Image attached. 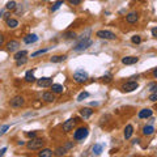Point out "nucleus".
<instances>
[{
    "instance_id": "nucleus-1",
    "label": "nucleus",
    "mask_w": 157,
    "mask_h": 157,
    "mask_svg": "<svg viewBox=\"0 0 157 157\" xmlns=\"http://www.w3.org/2000/svg\"><path fill=\"white\" fill-rule=\"evenodd\" d=\"M43 145H45V140L38 139V137H33V139H30V141L26 143L29 151H39L41 148H43Z\"/></svg>"
},
{
    "instance_id": "nucleus-2",
    "label": "nucleus",
    "mask_w": 157,
    "mask_h": 157,
    "mask_svg": "<svg viewBox=\"0 0 157 157\" xmlns=\"http://www.w3.org/2000/svg\"><path fill=\"white\" fill-rule=\"evenodd\" d=\"M93 45V41L90 38H82V39H80L77 43H76V46L73 47V50L75 51H84V50H86L88 47H90Z\"/></svg>"
},
{
    "instance_id": "nucleus-3",
    "label": "nucleus",
    "mask_w": 157,
    "mask_h": 157,
    "mask_svg": "<svg viewBox=\"0 0 157 157\" xmlns=\"http://www.w3.org/2000/svg\"><path fill=\"white\" fill-rule=\"evenodd\" d=\"M88 135H89V130H88L86 127H80V128H77L73 132V139L77 141H81V140L86 139Z\"/></svg>"
},
{
    "instance_id": "nucleus-4",
    "label": "nucleus",
    "mask_w": 157,
    "mask_h": 157,
    "mask_svg": "<svg viewBox=\"0 0 157 157\" xmlns=\"http://www.w3.org/2000/svg\"><path fill=\"white\" fill-rule=\"evenodd\" d=\"M73 80L77 84H82L88 80V73L84 71V70H77L75 73H73Z\"/></svg>"
},
{
    "instance_id": "nucleus-5",
    "label": "nucleus",
    "mask_w": 157,
    "mask_h": 157,
    "mask_svg": "<svg viewBox=\"0 0 157 157\" xmlns=\"http://www.w3.org/2000/svg\"><path fill=\"white\" fill-rule=\"evenodd\" d=\"M9 105H11V107H13V109H20L21 106L25 105V98H24L22 96H16L11 100Z\"/></svg>"
},
{
    "instance_id": "nucleus-6",
    "label": "nucleus",
    "mask_w": 157,
    "mask_h": 157,
    "mask_svg": "<svg viewBox=\"0 0 157 157\" xmlns=\"http://www.w3.org/2000/svg\"><path fill=\"white\" fill-rule=\"evenodd\" d=\"M96 36L98 37V38H101V39H115L117 38V36L113 32H110V30H98L97 33H96Z\"/></svg>"
},
{
    "instance_id": "nucleus-7",
    "label": "nucleus",
    "mask_w": 157,
    "mask_h": 157,
    "mask_svg": "<svg viewBox=\"0 0 157 157\" xmlns=\"http://www.w3.org/2000/svg\"><path fill=\"white\" fill-rule=\"evenodd\" d=\"M76 122H78L77 118H71V119L66 121L64 123H63V126H62L63 131H66V132H70V131H72V130H73V127L76 126Z\"/></svg>"
},
{
    "instance_id": "nucleus-8",
    "label": "nucleus",
    "mask_w": 157,
    "mask_h": 157,
    "mask_svg": "<svg viewBox=\"0 0 157 157\" xmlns=\"http://www.w3.org/2000/svg\"><path fill=\"white\" fill-rule=\"evenodd\" d=\"M137 88H139V84H137L136 81H127L126 84H123V86H122V90H123L124 93H130V92H134L136 90Z\"/></svg>"
},
{
    "instance_id": "nucleus-9",
    "label": "nucleus",
    "mask_w": 157,
    "mask_h": 157,
    "mask_svg": "<svg viewBox=\"0 0 157 157\" xmlns=\"http://www.w3.org/2000/svg\"><path fill=\"white\" fill-rule=\"evenodd\" d=\"M37 84L38 86H42V88H48L52 85V78L50 77H42V78H38L37 80Z\"/></svg>"
},
{
    "instance_id": "nucleus-10",
    "label": "nucleus",
    "mask_w": 157,
    "mask_h": 157,
    "mask_svg": "<svg viewBox=\"0 0 157 157\" xmlns=\"http://www.w3.org/2000/svg\"><path fill=\"white\" fill-rule=\"evenodd\" d=\"M137 115H139L140 119H147V118H151L152 115H153V110H152V109H148V107H147V109L140 110Z\"/></svg>"
},
{
    "instance_id": "nucleus-11",
    "label": "nucleus",
    "mask_w": 157,
    "mask_h": 157,
    "mask_svg": "<svg viewBox=\"0 0 157 157\" xmlns=\"http://www.w3.org/2000/svg\"><path fill=\"white\" fill-rule=\"evenodd\" d=\"M137 20H139V14H137V12H135V11L130 12V13L126 16V21L128 22V24H135Z\"/></svg>"
},
{
    "instance_id": "nucleus-12",
    "label": "nucleus",
    "mask_w": 157,
    "mask_h": 157,
    "mask_svg": "<svg viewBox=\"0 0 157 157\" xmlns=\"http://www.w3.org/2000/svg\"><path fill=\"white\" fill-rule=\"evenodd\" d=\"M18 48H20V42L18 41H9L7 43V50L8 51L13 52V51H17Z\"/></svg>"
},
{
    "instance_id": "nucleus-13",
    "label": "nucleus",
    "mask_w": 157,
    "mask_h": 157,
    "mask_svg": "<svg viewBox=\"0 0 157 157\" xmlns=\"http://www.w3.org/2000/svg\"><path fill=\"white\" fill-rule=\"evenodd\" d=\"M137 60H139V58H136V56H124V58H122V63L126 64V66L135 64V63H137Z\"/></svg>"
},
{
    "instance_id": "nucleus-14",
    "label": "nucleus",
    "mask_w": 157,
    "mask_h": 157,
    "mask_svg": "<svg viewBox=\"0 0 157 157\" xmlns=\"http://www.w3.org/2000/svg\"><path fill=\"white\" fill-rule=\"evenodd\" d=\"M42 100L46 101V102H54V101H55V93H52V92H45L42 94Z\"/></svg>"
},
{
    "instance_id": "nucleus-15",
    "label": "nucleus",
    "mask_w": 157,
    "mask_h": 157,
    "mask_svg": "<svg viewBox=\"0 0 157 157\" xmlns=\"http://www.w3.org/2000/svg\"><path fill=\"white\" fill-rule=\"evenodd\" d=\"M38 41V36L37 34H29V36L24 37V42L26 43V45H30V43H34Z\"/></svg>"
},
{
    "instance_id": "nucleus-16",
    "label": "nucleus",
    "mask_w": 157,
    "mask_h": 157,
    "mask_svg": "<svg viewBox=\"0 0 157 157\" xmlns=\"http://www.w3.org/2000/svg\"><path fill=\"white\" fill-rule=\"evenodd\" d=\"M92 114H93V110L90 109V107H82V109H80V115L84 118V119L92 117Z\"/></svg>"
},
{
    "instance_id": "nucleus-17",
    "label": "nucleus",
    "mask_w": 157,
    "mask_h": 157,
    "mask_svg": "<svg viewBox=\"0 0 157 157\" xmlns=\"http://www.w3.org/2000/svg\"><path fill=\"white\" fill-rule=\"evenodd\" d=\"M132 134H134V126H132V124H127L124 127V139L128 140L130 137L132 136Z\"/></svg>"
},
{
    "instance_id": "nucleus-18",
    "label": "nucleus",
    "mask_w": 157,
    "mask_h": 157,
    "mask_svg": "<svg viewBox=\"0 0 157 157\" xmlns=\"http://www.w3.org/2000/svg\"><path fill=\"white\" fill-rule=\"evenodd\" d=\"M50 88H51V92H52V93H55V94L63 93V90H64L63 85H60V84H54V82H52V85H51Z\"/></svg>"
},
{
    "instance_id": "nucleus-19",
    "label": "nucleus",
    "mask_w": 157,
    "mask_h": 157,
    "mask_svg": "<svg viewBox=\"0 0 157 157\" xmlns=\"http://www.w3.org/2000/svg\"><path fill=\"white\" fill-rule=\"evenodd\" d=\"M52 155H54V152L51 149H48V148H45V149L41 148V152L38 153L39 157H51Z\"/></svg>"
},
{
    "instance_id": "nucleus-20",
    "label": "nucleus",
    "mask_w": 157,
    "mask_h": 157,
    "mask_svg": "<svg viewBox=\"0 0 157 157\" xmlns=\"http://www.w3.org/2000/svg\"><path fill=\"white\" fill-rule=\"evenodd\" d=\"M6 21H7V26L11 28V29H14V28L18 26V21H17V20H14V18L9 17L8 20H6Z\"/></svg>"
},
{
    "instance_id": "nucleus-21",
    "label": "nucleus",
    "mask_w": 157,
    "mask_h": 157,
    "mask_svg": "<svg viewBox=\"0 0 157 157\" xmlns=\"http://www.w3.org/2000/svg\"><path fill=\"white\" fill-rule=\"evenodd\" d=\"M67 59V55H55L50 59L51 63H60V62H64Z\"/></svg>"
},
{
    "instance_id": "nucleus-22",
    "label": "nucleus",
    "mask_w": 157,
    "mask_h": 157,
    "mask_svg": "<svg viewBox=\"0 0 157 157\" xmlns=\"http://www.w3.org/2000/svg\"><path fill=\"white\" fill-rule=\"evenodd\" d=\"M102 149H104V145H102V144H94V145H93V148H92L93 153L97 155V156L102 153Z\"/></svg>"
},
{
    "instance_id": "nucleus-23",
    "label": "nucleus",
    "mask_w": 157,
    "mask_h": 157,
    "mask_svg": "<svg viewBox=\"0 0 157 157\" xmlns=\"http://www.w3.org/2000/svg\"><path fill=\"white\" fill-rule=\"evenodd\" d=\"M25 81L28 82H33L36 81V76H34V71H28L25 75Z\"/></svg>"
},
{
    "instance_id": "nucleus-24",
    "label": "nucleus",
    "mask_w": 157,
    "mask_h": 157,
    "mask_svg": "<svg viewBox=\"0 0 157 157\" xmlns=\"http://www.w3.org/2000/svg\"><path fill=\"white\" fill-rule=\"evenodd\" d=\"M155 132V127L152 126V124H148V126H145L144 128H143V134L147 136V135H152Z\"/></svg>"
},
{
    "instance_id": "nucleus-25",
    "label": "nucleus",
    "mask_w": 157,
    "mask_h": 157,
    "mask_svg": "<svg viewBox=\"0 0 157 157\" xmlns=\"http://www.w3.org/2000/svg\"><path fill=\"white\" fill-rule=\"evenodd\" d=\"M66 153H67V149L64 148V147H58V148L55 149V152H54L55 156H64Z\"/></svg>"
},
{
    "instance_id": "nucleus-26",
    "label": "nucleus",
    "mask_w": 157,
    "mask_h": 157,
    "mask_svg": "<svg viewBox=\"0 0 157 157\" xmlns=\"http://www.w3.org/2000/svg\"><path fill=\"white\" fill-rule=\"evenodd\" d=\"M28 55V51L26 50H21V51H17L16 54H14V60H17V59H21L24 56Z\"/></svg>"
},
{
    "instance_id": "nucleus-27",
    "label": "nucleus",
    "mask_w": 157,
    "mask_h": 157,
    "mask_svg": "<svg viewBox=\"0 0 157 157\" xmlns=\"http://www.w3.org/2000/svg\"><path fill=\"white\" fill-rule=\"evenodd\" d=\"M48 50H50V47H46V48H42V50H38V51H36V52L32 54V58H36V56H38V55H42V54L47 52Z\"/></svg>"
},
{
    "instance_id": "nucleus-28",
    "label": "nucleus",
    "mask_w": 157,
    "mask_h": 157,
    "mask_svg": "<svg viewBox=\"0 0 157 157\" xmlns=\"http://www.w3.org/2000/svg\"><path fill=\"white\" fill-rule=\"evenodd\" d=\"M62 6H63V0H58V2H56V3H54V6L51 7V11H52V12H55V11H58V9L60 8Z\"/></svg>"
},
{
    "instance_id": "nucleus-29",
    "label": "nucleus",
    "mask_w": 157,
    "mask_h": 157,
    "mask_svg": "<svg viewBox=\"0 0 157 157\" xmlns=\"http://www.w3.org/2000/svg\"><path fill=\"white\" fill-rule=\"evenodd\" d=\"M16 8H17L16 2H13V0H11V2H8V3H7V9H9V11H14Z\"/></svg>"
},
{
    "instance_id": "nucleus-30",
    "label": "nucleus",
    "mask_w": 157,
    "mask_h": 157,
    "mask_svg": "<svg viewBox=\"0 0 157 157\" xmlns=\"http://www.w3.org/2000/svg\"><path fill=\"white\" fill-rule=\"evenodd\" d=\"M63 38L66 39H72V38H76V33L75 32H67L63 34Z\"/></svg>"
},
{
    "instance_id": "nucleus-31",
    "label": "nucleus",
    "mask_w": 157,
    "mask_h": 157,
    "mask_svg": "<svg viewBox=\"0 0 157 157\" xmlns=\"http://www.w3.org/2000/svg\"><path fill=\"white\" fill-rule=\"evenodd\" d=\"M86 97H89V93L88 92H81L80 94L77 96V101H84Z\"/></svg>"
},
{
    "instance_id": "nucleus-32",
    "label": "nucleus",
    "mask_w": 157,
    "mask_h": 157,
    "mask_svg": "<svg viewBox=\"0 0 157 157\" xmlns=\"http://www.w3.org/2000/svg\"><path fill=\"white\" fill-rule=\"evenodd\" d=\"M26 62H28V58H26V56H24V58H21V59H17V60H16V64L20 67V66L25 64Z\"/></svg>"
},
{
    "instance_id": "nucleus-33",
    "label": "nucleus",
    "mask_w": 157,
    "mask_h": 157,
    "mask_svg": "<svg viewBox=\"0 0 157 157\" xmlns=\"http://www.w3.org/2000/svg\"><path fill=\"white\" fill-rule=\"evenodd\" d=\"M131 41H132V43H136V45H137V43L141 42V38H140V36H134L131 38Z\"/></svg>"
},
{
    "instance_id": "nucleus-34",
    "label": "nucleus",
    "mask_w": 157,
    "mask_h": 157,
    "mask_svg": "<svg viewBox=\"0 0 157 157\" xmlns=\"http://www.w3.org/2000/svg\"><path fill=\"white\" fill-rule=\"evenodd\" d=\"M149 101H152V102L157 101V92H152V94L149 96Z\"/></svg>"
},
{
    "instance_id": "nucleus-35",
    "label": "nucleus",
    "mask_w": 157,
    "mask_h": 157,
    "mask_svg": "<svg viewBox=\"0 0 157 157\" xmlns=\"http://www.w3.org/2000/svg\"><path fill=\"white\" fill-rule=\"evenodd\" d=\"M9 128V124H4L2 128H0V135H3V134H6L7 132V130Z\"/></svg>"
},
{
    "instance_id": "nucleus-36",
    "label": "nucleus",
    "mask_w": 157,
    "mask_h": 157,
    "mask_svg": "<svg viewBox=\"0 0 157 157\" xmlns=\"http://www.w3.org/2000/svg\"><path fill=\"white\" fill-rule=\"evenodd\" d=\"M68 2H70L71 6H78V4H81L82 0H68Z\"/></svg>"
},
{
    "instance_id": "nucleus-37",
    "label": "nucleus",
    "mask_w": 157,
    "mask_h": 157,
    "mask_svg": "<svg viewBox=\"0 0 157 157\" xmlns=\"http://www.w3.org/2000/svg\"><path fill=\"white\" fill-rule=\"evenodd\" d=\"M73 147V141H68V143H66V145H64V148L68 151V149H71Z\"/></svg>"
},
{
    "instance_id": "nucleus-38",
    "label": "nucleus",
    "mask_w": 157,
    "mask_h": 157,
    "mask_svg": "<svg viewBox=\"0 0 157 157\" xmlns=\"http://www.w3.org/2000/svg\"><path fill=\"white\" fill-rule=\"evenodd\" d=\"M149 90L151 92H157V84H151L149 85Z\"/></svg>"
},
{
    "instance_id": "nucleus-39",
    "label": "nucleus",
    "mask_w": 157,
    "mask_h": 157,
    "mask_svg": "<svg viewBox=\"0 0 157 157\" xmlns=\"http://www.w3.org/2000/svg\"><path fill=\"white\" fill-rule=\"evenodd\" d=\"M26 135L30 137V139H33V137H36V136H37V132H36V131H33V132H26Z\"/></svg>"
},
{
    "instance_id": "nucleus-40",
    "label": "nucleus",
    "mask_w": 157,
    "mask_h": 157,
    "mask_svg": "<svg viewBox=\"0 0 157 157\" xmlns=\"http://www.w3.org/2000/svg\"><path fill=\"white\" fill-rule=\"evenodd\" d=\"M151 33H152V36H153L155 38H157V26H155L153 29H152Z\"/></svg>"
},
{
    "instance_id": "nucleus-41",
    "label": "nucleus",
    "mask_w": 157,
    "mask_h": 157,
    "mask_svg": "<svg viewBox=\"0 0 157 157\" xmlns=\"http://www.w3.org/2000/svg\"><path fill=\"white\" fill-rule=\"evenodd\" d=\"M102 80H104V81H110L111 77L110 76H104V77H102Z\"/></svg>"
},
{
    "instance_id": "nucleus-42",
    "label": "nucleus",
    "mask_w": 157,
    "mask_h": 157,
    "mask_svg": "<svg viewBox=\"0 0 157 157\" xmlns=\"http://www.w3.org/2000/svg\"><path fill=\"white\" fill-rule=\"evenodd\" d=\"M3 43H4V36H2V34H0V47H2Z\"/></svg>"
},
{
    "instance_id": "nucleus-43",
    "label": "nucleus",
    "mask_w": 157,
    "mask_h": 157,
    "mask_svg": "<svg viewBox=\"0 0 157 157\" xmlns=\"http://www.w3.org/2000/svg\"><path fill=\"white\" fill-rule=\"evenodd\" d=\"M6 152H7V148H2V149H0V156H3Z\"/></svg>"
},
{
    "instance_id": "nucleus-44",
    "label": "nucleus",
    "mask_w": 157,
    "mask_h": 157,
    "mask_svg": "<svg viewBox=\"0 0 157 157\" xmlns=\"http://www.w3.org/2000/svg\"><path fill=\"white\" fill-rule=\"evenodd\" d=\"M153 77H155V78H157V68L153 71Z\"/></svg>"
},
{
    "instance_id": "nucleus-45",
    "label": "nucleus",
    "mask_w": 157,
    "mask_h": 157,
    "mask_svg": "<svg viewBox=\"0 0 157 157\" xmlns=\"http://www.w3.org/2000/svg\"><path fill=\"white\" fill-rule=\"evenodd\" d=\"M9 16H11V14H9V13H6V14H4V18L8 20V18H9Z\"/></svg>"
},
{
    "instance_id": "nucleus-46",
    "label": "nucleus",
    "mask_w": 157,
    "mask_h": 157,
    "mask_svg": "<svg viewBox=\"0 0 157 157\" xmlns=\"http://www.w3.org/2000/svg\"><path fill=\"white\" fill-rule=\"evenodd\" d=\"M3 16V12H0V17H2Z\"/></svg>"
},
{
    "instance_id": "nucleus-47",
    "label": "nucleus",
    "mask_w": 157,
    "mask_h": 157,
    "mask_svg": "<svg viewBox=\"0 0 157 157\" xmlns=\"http://www.w3.org/2000/svg\"><path fill=\"white\" fill-rule=\"evenodd\" d=\"M43 2H47V0H43Z\"/></svg>"
}]
</instances>
